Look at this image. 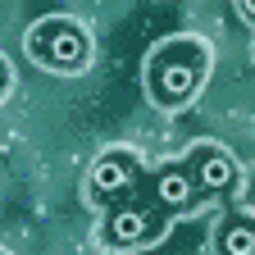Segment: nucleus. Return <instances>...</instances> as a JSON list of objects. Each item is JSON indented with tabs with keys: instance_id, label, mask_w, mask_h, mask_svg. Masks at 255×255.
Segmentation results:
<instances>
[{
	"instance_id": "obj_1",
	"label": "nucleus",
	"mask_w": 255,
	"mask_h": 255,
	"mask_svg": "<svg viewBox=\"0 0 255 255\" xmlns=\"http://www.w3.org/2000/svg\"><path fill=\"white\" fill-rule=\"evenodd\" d=\"M205 73V55L191 50V46H178V50H164L155 64H150V96L159 105H178L196 91Z\"/></svg>"
},
{
	"instance_id": "obj_2",
	"label": "nucleus",
	"mask_w": 255,
	"mask_h": 255,
	"mask_svg": "<svg viewBox=\"0 0 255 255\" xmlns=\"http://www.w3.org/2000/svg\"><path fill=\"white\" fill-rule=\"evenodd\" d=\"M27 50L46 69H78L87 59V32L69 18H41L27 37Z\"/></svg>"
},
{
	"instance_id": "obj_3",
	"label": "nucleus",
	"mask_w": 255,
	"mask_h": 255,
	"mask_svg": "<svg viewBox=\"0 0 255 255\" xmlns=\"http://www.w3.org/2000/svg\"><path fill=\"white\" fill-rule=\"evenodd\" d=\"M159 233V214L150 205H137V201H119L110 214H105V242L110 246H141Z\"/></svg>"
},
{
	"instance_id": "obj_4",
	"label": "nucleus",
	"mask_w": 255,
	"mask_h": 255,
	"mask_svg": "<svg viewBox=\"0 0 255 255\" xmlns=\"http://www.w3.org/2000/svg\"><path fill=\"white\" fill-rule=\"evenodd\" d=\"M191 187L196 191H223V187H233L237 169H233V159L223 155L219 146H196V155H191V164H182Z\"/></svg>"
},
{
	"instance_id": "obj_5",
	"label": "nucleus",
	"mask_w": 255,
	"mask_h": 255,
	"mask_svg": "<svg viewBox=\"0 0 255 255\" xmlns=\"http://www.w3.org/2000/svg\"><path fill=\"white\" fill-rule=\"evenodd\" d=\"M137 182V159H128V155H105L101 164L91 169V196L96 201H119L128 196Z\"/></svg>"
},
{
	"instance_id": "obj_6",
	"label": "nucleus",
	"mask_w": 255,
	"mask_h": 255,
	"mask_svg": "<svg viewBox=\"0 0 255 255\" xmlns=\"http://www.w3.org/2000/svg\"><path fill=\"white\" fill-rule=\"evenodd\" d=\"M150 196H155V205L159 210H187L191 205V196H196V187H191V178H187V169L182 164H169V169H159L155 178H150Z\"/></svg>"
},
{
	"instance_id": "obj_7",
	"label": "nucleus",
	"mask_w": 255,
	"mask_h": 255,
	"mask_svg": "<svg viewBox=\"0 0 255 255\" xmlns=\"http://www.w3.org/2000/svg\"><path fill=\"white\" fill-rule=\"evenodd\" d=\"M219 251L223 255H255V228L246 219H233L223 228V237H219Z\"/></svg>"
},
{
	"instance_id": "obj_8",
	"label": "nucleus",
	"mask_w": 255,
	"mask_h": 255,
	"mask_svg": "<svg viewBox=\"0 0 255 255\" xmlns=\"http://www.w3.org/2000/svg\"><path fill=\"white\" fill-rule=\"evenodd\" d=\"M0 91H5V64H0Z\"/></svg>"
}]
</instances>
